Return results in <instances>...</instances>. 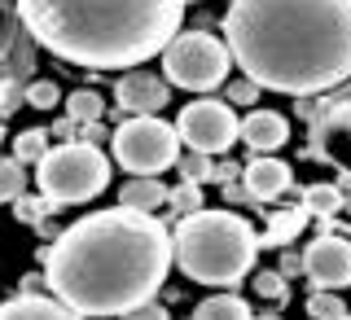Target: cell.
<instances>
[{
  "label": "cell",
  "instance_id": "obj_1",
  "mask_svg": "<svg viewBox=\"0 0 351 320\" xmlns=\"http://www.w3.org/2000/svg\"><path fill=\"white\" fill-rule=\"evenodd\" d=\"M171 268V233L158 215L123 206L75 219L44 250V285L75 316H128L154 303Z\"/></svg>",
  "mask_w": 351,
  "mask_h": 320
},
{
  "label": "cell",
  "instance_id": "obj_2",
  "mask_svg": "<svg viewBox=\"0 0 351 320\" xmlns=\"http://www.w3.org/2000/svg\"><path fill=\"white\" fill-rule=\"evenodd\" d=\"M224 44L255 88L329 93L351 79V0H233Z\"/></svg>",
  "mask_w": 351,
  "mask_h": 320
},
{
  "label": "cell",
  "instance_id": "obj_3",
  "mask_svg": "<svg viewBox=\"0 0 351 320\" xmlns=\"http://www.w3.org/2000/svg\"><path fill=\"white\" fill-rule=\"evenodd\" d=\"M49 53L84 71H136L180 36L184 0H18Z\"/></svg>",
  "mask_w": 351,
  "mask_h": 320
},
{
  "label": "cell",
  "instance_id": "obj_4",
  "mask_svg": "<svg viewBox=\"0 0 351 320\" xmlns=\"http://www.w3.org/2000/svg\"><path fill=\"white\" fill-rule=\"evenodd\" d=\"M259 237L233 211H193L171 233V259L202 285H237L250 277Z\"/></svg>",
  "mask_w": 351,
  "mask_h": 320
},
{
  "label": "cell",
  "instance_id": "obj_5",
  "mask_svg": "<svg viewBox=\"0 0 351 320\" xmlns=\"http://www.w3.org/2000/svg\"><path fill=\"white\" fill-rule=\"evenodd\" d=\"M36 184L49 206H75L93 202L110 184V158L97 145L71 140V145H53L36 162Z\"/></svg>",
  "mask_w": 351,
  "mask_h": 320
},
{
  "label": "cell",
  "instance_id": "obj_6",
  "mask_svg": "<svg viewBox=\"0 0 351 320\" xmlns=\"http://www.w3.org/2000/svg\"><path fill=\"white\" fill-rule=\"evenodd\" d=\"M228 71H233L228 44L211 31H180L162 49V79L184 93H211L228 79Z\"/></svg>",
  "mask_w": 351,
  "mask_h": 320
},
{
  "label": "cell",
  "instance_id": "obj_7",
  "mask_svg": "<svg viewBox=\"0 0 351 320\" xmlns=\"http://www.w3.org/2000/svg\"><path fill=\"white\" fill-rule=\"evenodd\" d=\"M110 145H114V162L132 175H158L180 158V136L158 114L154 119H128L123 127L110 132Z\"/></svg>",
  "mask_w": 351,
  "mask_h": 320
},
{
  "label": "cell",
  "instance_id": "obj_8",
  "mask_svg": "<svg viewBox=\"0 0 351 320\" xmlns=\"http://www.w3.org/2000/svg\"><path fill=\"white\" fill-rule=\"evenodd\" d=\"M176 136L189 145V153H202V158H211V153H228L237 145V132H241V123H237V114H233V106L228 101H189L176 114Z\"/></svg>",
  "mask_w": 351,
  "mask_h": 320
},
{
  "label": "cell",
  "instance_id": "obj_9",
  "mask_svg": "<svg viewBox=\"0 0 351 320\" xmlns=\"http://www.w3.org/2000/svg\"><path fill=\"white\" fill-rule=\"evenodd\" d=\"M312 149L329 158L338 171H347L351 180V93L334 97L329 110L312 123Z\"/></svg>",
  "mask_w": 351,
  "mask_h": 320
},
{
  "label": "cell",
  "instance_id": "obj_10",
  "mask_svg": "<svg viewBox=\"0 0 351 320\" xmlns=\"http://www.w3.org/2000/svg\"><path fill=\"white\" fill-rule=\"evenodd\" d=\"M303 272L312 277L316 294L351 285V241H343V237H316L312 246L303 250Z\"/></svg>",
  "mask_w": 351,
  "mask_h": 320
},
{
  "label": "cell",
  "instance_id": "obj_11",
  "mask_svg": "<svg viewBox=\"0 0 351 320\" xmlns=\"http://www.w3.org/2000/svg\"><path fill=\"white\" fill-rule=\"evenodd\" d=\"M167 101H171V88H167V79H162V75L128 71L123 79L114 84V106H123L132 119H154Z\"/></svg>",
  "mask_w": 351,
  "mask_h": 320
},
{
  "label": "cell",
  "instance_id": "obj_12",
  "mask_svg": "<svg viewBox=\"0 0 351 320\" xmlns=\"http://www.w3.org/2000/svg\"><path fill=\"white\" fill-rule=\"evenodd\" d=\"M237 136L255 153H272V149H281L285 140H290V123H285V114H277V110H255V114L241 119Z\"/></svg>",
  "mask_w": 351,
  "mask_h": 320
},
{
  "label": "cell",
  "instance_id": "obj_13",
  "mask_svg": "<svg viewBox=\"0 0 351 320\" xmlns=\"http://www.w3.org/2000/svg\"><path fill=\"white\" fill-rule=\"evenodd\" d=\"M241 171H246V193L259 197V202H272L290 189V167L281 158H250V167Z\"/></svg>",
  "mask_w": 351,
  "mask_h": 320
},
{
  "label": "cell",
  "instance_id": "obj_14",
  "mask_svg": "<svg viewBox=\"0 0 351 320\" xmlns=\"http://www.w3.org/2000/svg\"><path fill=\"white\" fill-rule=\"evenodd\" d=\"M0 320H84L71 307H62L58 299H44V294H18V299L0 303Z\"/></svg>",
  "mask_w": 351,
  "mask_h": 320
},
{
  "label": "cell",
  "instance_id": "obj_15",
  "mask_svg": "<svg viewBox=\"0 0 351 320\" xmlns=\"http://www.w3.org/2000/svg\"><path fill=\"white\" fill-rule=\"evenodd\" d=\"M119 206L136 215H154L158 206H167V184L158 175H132V180L119 189Z\"/></svg>",
  "mask_w": 351,
  "mask_h": 320
},
{
  "label": "cell",
  "instance_id": "obj_16",
  "mask_svg": "<svg viewBox=\"0 0 351 320\" xmlns=\"http://www.w3.org/2000/svg\"><path fill=\"white\" fill-rule=\"evenodd\" d=\"M303 224H307L303 202H299V206H281V211H272L268 233L259 237V246H285V241H294V237L303 233Z\"/></svg>",
  "mask_w": 351,
  "mask_h": 320
},
{
  "label": "cell",
  "instance_id": "obj_17",
  "mask_svg": "<svg viewBox=\"0 0 351 320\" xmlns=\"http://www.w3.org/2000/svg\"><path fill=\"white\" fill-rule=\"evenodd\" d=\"M193 320H255L246 299H237V294H215V299L197 303Z\"/></svg>",
  "mask_w": 351,
  "mask_h": 320
},
{
  "label": "cell",
  "instance_id": "obj_18",
  "mask_svg": "<svg viewBox=\"0 0 351 320\" xmlns=\"http://www.w3.org/2000/svg\"><path fill=\"white\" fill-rule=\"evenodd\" d=\"M101 114H106V101H101V93H93V88H75L71 97H66V119L71 123H101Z\"/></svg>",
  "mask_w": 351,
  "mask_h": 320
},
{
  "label": "cell",
  "instance_id": "obj_19",
  "mask_svg": "<svg viewBox=\"0 0 351 320\" xmlns=\"http://www.w3.org/2000/svg\"><path fill=\"white\" fill-rule=\"evenodd\" d=\"M343 189L338 184H307L303 189V211L307 215H338L343 211Z\"/></svg>",
  "mask_w": 351,
  "mask_h": 320
},
{
  "label": "cell",
  "instance_id": "obj_20",
  "mask_svg": "<svg viewBox=\"0 0 351 320\" xmlns=\"http://www.w3.org/2000/svg\"><path fill=\"white\" fill-rule=\"evenodd\" d=\"M49 149L53 145H49V132L44 127H27V132L14 136V162H22V167H27V162H40Z\"/></svg>",
  "mask_w": 351,
  "mask_h": 320
},
{
  "label": "cell",
  "instance_id": "obj_21",
  "mask_svg": "<svg viewBox=\"0 0 351 320\" xmlns=\"http://www.w3.org/2000/svg\"><path fill=\"white\" fill-rule=\"evenodd\" d=\"M27 193V167L0 153V202H18Z\"/></svg>",
  "mask_w": 351,
  "mask_h": 320
},
{
  "label": "cell",
  "instance_id": "obj_22",
  "mask_svg": "<svg viewBox=\"0 0 351 320\" xmlns=\"http://www.w3.org/2000/svg\"><path fill=\"white\" fill-rule=\"evenodd\" d=\"M167 202H171V211H180V215H193V211H202V189L189 180H180L176 189H167Z\"/></svg>",
  "mask_w": 351,
  "mask_h": 320
},
{
  "label": "cell",
  "instance_id": "obj_23",
  "mask_svg": "<svg viewBox=\"0 0 351 320\" xmlns=\"http://www.w3.org/2000/svg\"><path fill=\"white\" fill-rule=\"evenodd\" d=\"M307 316L312 320H343L347 307H343L338 294H312V299H307Z\"/></svg>",
  "mask_w": 351,
  "mask_h": 320
},
{
  "label": "cell",
  "instance_id": "obj_24",
  "mask_svg": "<svg viewBox=\"0 0 351 320\" xmlns=\"http://www.w3.org/2000/svg\"><path fill=\"white\" fill-rule=\"evenodd\" d=\"M180 162V175L189 184H202V180H215V167H211V158H202V153H184V158H176Z\"/></svg>",
  "mask_w": 351,
  "mask_h": 320
},
{
  "label": "cell",
  "instance_id": "obj_25",
  "mask_svg": "<svg viewBox=\"0 0 351 320\" xmlns=\"http://www.w3.org/2000/svg\"><path fill=\"white\" fill-rule=\"evenodd\" d=\"M27 101L36 106V110H53L62 101V88L53 84V79H36V84H27Z\"/></svg>",
  "mask_w": 351,
  "mask_h": 320
},
{
  "label": "cell",
  "instance_id": "obj_26",
  "mask_svg": "<svg viewBox=\"0 0 351 320\" xmlns=\"http://www.w3.org/2000/svg\"><path fill=\"white\" fill-rule=\"evenodd\" d=\"M255 294L259 299H285L290 294V281L281 272H255Z\"/></svg>",
  "mask_w": 351,
  "mask_h": 320
},
{
  "label": "cell",
  "instance_id": "obj_27",
  "mask_svg": "<svg viewBox=\"0 0 351 320\" xmlns=\"http://www.w3.org/2000/svg\"><path fill=\"white\" fill-rule=\"evenodd\" d=\"M49 211H53V206L44 202V197H27V193H22L18 202H14V215L22 219V224H40V219L49 215Z\"/></svg>",
  "mask_w": 351,
  "mask_h": 320
},
{
  "label": "cell",
  "instance_id": "obj_28",
  "mask_svg": "<svg viewBox=\"0 0 351 320\" xmlns=\"http://www.w3.org/2000/svg\"><path fill=\"white\" fill-rule=\"evenodd\" d=\"M228 101H237V106H250V101H259V88L250 84V79H237L233 88H228Z\"/></svg>",
  "mask_w": 351,
  "mask_h": 320
},
{
  "label": "cell",
  "instance_id": "obj_29",
  "mask_svg": "<svg viewBox=\"0 0 351 320\" xmlns=\"http://www.w3.org/2000/svg\"><path fill=\"white\" fill-rule=\"evenodd\" d=\"M119 320H171V316L162 312L158 303H145V307H136V312H128V316H119Z\"/></svg>",
  "mask_w": 351,
  "mask_h": 320
},
{
  "label": "cell",
  "instance_id": "obj_30",
  "mask_svg": "<svg viewBox=\"0 0 351 320\" xmlns=\"http://www.w3.org/2000/svg\"><path fill=\"white\" fill-rule=\"evenodd\" d=\"M80 136H84V145H97V149H101L106 127H101V123H84V127H80Z\"/></svg>",
  "mask_w": 351,
  "mask_h": 320
},
{
  "label": "cell",
  "instance_id": "obj_31",
  "mask_svg": "<svg viewBox=\"0 0 351 320\" xmlns=\"http://www.w3.org/2000/svg\"><path fill=\"white\" fill-rule=\"evenodd\" d=\"M255 320H281V316H277V312H263V316H255Z\"/></svg>",
  "mask_w": 351,
  "mask_h": 320
},
{
  "label": "cell",
  "instance_id": "obj_32",
  "mask_svg": "<svg viewBox=\"0 0 351 320\" xmlns=\"http://www.w3.org/2000/svg\"><path fill=\"white\" fill-rule=\"evenodd\" d=\"M343 211H351V197H343Z\"/></svg>",
  "mask_w": 351,
  "mask_h": 320
},
{
  "label": "cell",
  "instance_id": "obj_33",
  "mask_svg": "<svg viewBox=\"0 0 351 320\" xmlns=\"http://www.w3.org/2000/svg\"><path fill=\"white\" fill-rule=\"evenodd\" d=\"M0 140H5V127H0Z\"/></svg>",
  "mask_w": 351,
  "mask_h": 320
},
{
  "label": "cell",
  "instance_id": "obj_34",
  "mask_svg": "<svg viewBox=\"0 0 351 320\" xmlns=\"http://www.w3.org/2000/svg\"><path fill=\"white\" fill-rule=\"evenodd\" d=\"M343 320H351V312H347V316H343Z\"/></svg>",
  "mask_w": 351,
  "mask_h": 320
}]
</instances>
